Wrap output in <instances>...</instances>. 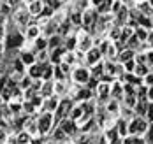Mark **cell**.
Listing matches in <instances>:
<instances>
[{
	"label": "cell",
	"mask_w": 153,
	"mask_h": 144,
	"mask_svg": "<svg viewBox=\"0 0 153 144\" xmlns=\"http://www.w3.org/2000/svg\"><path fill=\"white\" fill-rule=\"evenodd\" d=\"M0 144H11V143H9V141H7V143H0Z\"/></svg>",
	"instance_id": "48"
},
{
	"label": "cell",
	"mask_w": 153,
	"mask_h": 144,
	"mask_svg": "<svg viewBox=\"0 0 153 144\" xmlns=\"http://www.w3.org/2000/svg\"><path fill=\"white\" fill-rule=\"evenodd\" d=\"M58 127H60L62 130H63V132H65V134L69 135V137H74V135L77 134V132H79V128H77V121L71 120L69 116L62 120L60 123H58Z\"/></svg>",
	"instance_id": "5"
},
{
	"label": "cell",
	"mask_w": 153,
	"mask_h": 144,
	"mask_svg": "<svg viewBox=\"0 0 153 144\" xmlns=\"http://www.w3.org/2000/svg\"><path fill=\"white\" fill-rule=\"evenodd\" d=\"M146 60H148V64H153V51H150V53H146Z\"/></svg>",
	"instance_id": "42"
},
{
	"label": "cell",
	"mask_w": 153,
	"mask_h": 144,
	"mask_svg": "<svg viewBox=\"0 0 153 144\" xmlns=\"http://www.w3.org/2000/svg\"><path fill=\"white\" fill-rule=\"evenodd\" d=\"M118 56H120V62H122V64H125V62L132 60V56H134V51H132V49H125V51H122Z\"/></svg>",
	"instance_id": "30"
},
{
	"label": "cell",
	"mask_w": 153,
	"mask_h": 144,
	"mask_svg": "<svg viewBox=\"0 0 153 144\" xmlns=\"http://www.w3.org/2000/svg\"><path fill=\"white\" fill-rule=\"evenodd\" d=\"M19 60L27 65V67H30V65L37 64V56H35L32 51H21V53H19Z\"/></svg>",
	"instance_id": "21"
},
{
	"label": "cell",
	"mask_w": 153,
	"mask_h": 144,
	"mask_svg": "<svg viewBox=\"0 0 153 144\" xmlns=\"http://www.w3.org/2000/svg\"><path fill=\"white\" fill-rule=\"evenodd\" d=\"M53 16V7H49V5H44V9H42V13H41V18H51Z\"/></svg>",
	"instance_id": "34"
},
{
	"label": "cell",
	"mask_w": 153,
	"mask_h": 144,
	"mask_svg": "<svg viewBox=\"0 0 153 144\" xmlns=\"http://www.w3.org/2000/svg\"><path fill=\"white\" fill-rule=\"evenodd\" d=\"M83 116H85V107H83V102H74L72 109H71V112H69V118H71V120H74V121H79Z\"/></svg>",
	"instance_id": "13"
},
{
	"label": "cell",
	"mask_w": 153,
	"mask_h": 144,
	"mask_svg": "<svg viewBox=\"0 0 153 144\" xmlns=\"http://www.w3.org/2000/svg\"><path fill=\"white\" fill-rule=\"evenodd\" d=\"M148 130V123L143 116H136L128 121V134L130 135H144Z\"/></svg>",
	"instance_id": "3"
},
{
	"label": "cell",
	"mask_w": 153,
	"mask_h": 144,
	"mask_svg": "<svg viewBox=\"0 0 153 144\" xmlns=\"http://www.w3.org/2000/svg\"><path fill=\"white\" fill-rule=\"evenodd\" d=\"M92 2H93V5H97V7H99V5H100L102 2H106V0H92Z\"/></svg>",
	"instance_id": "44"
},
{
	"label": "cell",
	"mask_w": 153,
	"mask_h": 144,
	"mask_svg": "<svg viewBox=\"0 0 153 144\" xmlns=\"http://www.w3.org/2000/svg\"><path fill=\"white\" fill-rule=\"evenodd\" d=\"M60 104V97L58 95H51L44 98V106H42V111H49V112H55L56 107Z\"/></svg>",
	"instance_id": "12"
},
{
	"label": "cell",
	"mask_w": 153,
	"mask_h": 144,
	"mask_svg": "<svg viewBox=\"0 0 153 144\" xmlns=\"http://www.w3.org/2000/svg\"><path fill=\"white\" fill-rule=\"evenodd\" d=\"M5 4L13 9V7H18V5H19V0H5Z\"/></svg>",
	"instance_id": "39"
},
{
	"label": "cell",
	"mask_w": 153,
	"mask_h": 144,
	"mask_svg": "<svg viewBox=\"0 0 153 144\" xmlns=\"http://www.w3.org/2000/svg\"><path fill=\"white\" fill-rule=\"evenodd\" d=\"M92 78V72H90V69L88 67H83V65H79V67H74L72 69V72H71V81L77 84V86H85L88 81Z\"/></svg>",
	"instance_id": "2"
},
{
	"label": "cell",
	"mask_w": 153,
	"mask_h": 144,
	"mask_svg": "<svg viewBox=\"0 0 153 144\" xmlns=\"http://www.w3.org/2000/svg\"><path fill=\"white\" fill-rule=\"evenodd\" d=\"M13 18H14L16 25H19L21 28H25V27H28V21H30V13H28L27 9H18L14 14H13Z\"/></svg>",
	"instance_id": "7"
},
{
	"label": "cell",
	"mask_w": 153,
	"mask_h": 144,
	"mask_svg": "<svg viewBox=\"0 0 153 144\" xmlns=\"http://www.w3.org/2000/svg\"><path fill=\"white\" fill-rule=\"evenodd\" d=\"M44 65L46 64H33V65H30V67H27V74L30 76L32 79L35 81V79H41L42 78V70H44Z\"/></svg>",
	"instance_id": "11"
},
{
	"label": "cell",
	"mask_w": 153,
	"mask_h": 144,
	"mask_svg": "<svg viewBox=\"0 0 153 144\" xmlns=\"http://www.w3.org/2000/svg\"><path fill=\"white\" fill-rule=\"evenodd\" d=\"M116 132H118L120 139H125V137L128 135V121H127L125 118H120V120L116 121Z\"/></svg>",
	"instance_id": "19"
},
{
	"label": "cell",
	"mask_w": 153,
	"mask_h": 144,
	"mask_svg": "<svg viewBox=\"0 0 153 144\" xmlns=\"http://www.w3.org/2000/svg\"><path fill=\"white\" fill-rule=\"evenodd\" d=\"M134 72L137 74L139 78H144V76L148 74V67H146L144 64H141V65L137 64V65H136V69H134Z\"/></svg>",
	"instance_id": "31"
},
{
	"label": "cell",
	"mask_w": 153,
	"mask_h": 144,
	"mask_svg": "<svg viewBox=\"0 0 153 144\" xmlns=\"http://www.w3.org/2000/svg\"><path fill=\"white\" fill-rule=\"evenodd\" d=\"M120 111H122V109H120V100L111 98V100L106 104V114L107 116H111V118H113V116H118Z\"/></svg>",
	"instance_id": "16"
},
{
	"label": "cell",
	"mask_w": 153,
	"mask_h": 144,
	"mask_svg": "<svg viewBox=\"0 0 153 144\" xmlns=\"http://www.w3.org/2000/svg\"><path fill=\"white\" fill-rule=\"evenodd\" d=\"M16 141H18V144H28L32 143L33 139H32V135L27 132V130H19V132H16Z\"/></svg>",
	"instance_id": "24"
},
{
	"label": "cell",
	"mask_w": 153,
	"mask_h": 144,
	"mask_svg": "<svg viewBox=\"0 0 153 144\" xmlns=\"http://www.w3.org/2000/svg\"><path fill=\"white\" fill-rule=\"evenodd\" d=\"M23 35L27 41H35L37 37H41V27L39 25H28L23 28Z\"/></svg>",
	"instance_id": "10"
},
{
	"label": "cell",
	"mask_w": 153,
	"mask_h": 144,
	"mask_svg": "<svg viewBox=\"0 0 153 144\" xmlns=\"http://www.w3.org/2000/svg\"><path fill=\"white\" fill-rule=\"evenodd\" d=\"M33 46H35V49L37 51H44V49H48V39L46 37H37L35 41H33Z\"/></svg>",
	"instance_id": "27"
},
{
	"label": "cell",
	"mask_w": 153,
	"mask_h": 144,
	"mask_svg": "<svg viewBox=\"0 0 153 144\" xmlns=\"http://www.w3.org/2000/svg\"><path fill=\"white\" fill-rule=\"evenodd\" d=\"M4 39H5V27L4 23H0V42H4Z\"/></svg>",
	"instance_id": "38"
},
{
	"label": "cell",
	"mask_w": 153,
	"mask_h": 144,
	"mask_svg": "<svg viewBox=\"0 0 153 144\" xmlns=\"http://www.w3.org/2000/svg\"><path fill=\"white\" fill-rule=\"evenodd\" d=\"M60 46H63L60 33H55V35H51V37L48 39V49H49V51H53V49L60 48Z\"/></svg>",
	"instance_id": "22"
},
{
	"label": "cell",
	"mask_w": 153,
	"mask_h": 144,
	"mask_svg": "<svg viewBox=\"0 0 153 144\" xmlns=\"http://www.w3.org/2000/svg\"><path fill=\"white\" fill-rule=\"evenodd\" d=\"M95 144H109V141H107L106 137H104V134H102V135L97 139V143H95Z\"/></svg>",
	"instance_id": "41"
},
{
	"label": "cell",
	"mask_w": 153,
	"mask_h": 144,
	"mask_svg": "<svg viewBox=\"0 0 153 144\" xmlns=\"http://www.w3.org/2000/svg\"><path fill=\"white\" fill-rule=\"evenodd\" d=\"M35 120H37V127H39L41 137H48L51 134V130L55 128V112L41 111L35 116Z\"/></svg>",
	"instance_id": "1"
},
{
	"label": "cell",
	"mask_w": 153,
	"mask_h": 144,
	"mask_svg": "<svg viewBox=\"0 0 153 144\" xmlns=\"http://www.w3.org/2000/svg\"><path fill=\"white\" fill-rule=\"evenodd\" d=\"M44 0H30L27 5V11L30 13V16H41L42 9H44Z\"/></svg>",
	"instance_id": "8"
},
{
	"label": "cell",
	"mask_w": 153,
	"mask_h": 144,
	"mask_svg": "<svg viewBox=\"0 0 153 144\" xmlns=\"http://www.w3.org/2000/svg\"><path fill=\"white\" fill-rule=\"evenodd\" d=\"M123 95H125V92H123V84L120 83V81H113V83H111V95H109V98L120 100Z\"/></svg>",
	"instance_id": "15"
},
{
	"label": "cell",
	"mask_w": 153,
	"mask_h": 144,
	"mask_svg": "<svg viewBox=\"0 0 153 144\" xmlns=\"http://www.w3.org/2000/svg\"><path fill=\"white\" fill-rule=\"evenodd\" d=\"M148 39H150V41H152V44H153V32L150 33V35H148Z\"/></svg>",
	"instance_id": "45"
},
{
	"label": "cell",
	"mask_w": 153,
	"mask_h": 144,
	"mask_svg": "<svg viewBox=\"0 0 153 144\" xmlns=\"http://www.w3.org/2000/svg\"><path fill=\"white\" fill-rule=\"evenodd\" d=\"M95 95H97V98L100 100V102H104V100H107L109 98V95H111V84L107 83V81H99V84H97V88H95Z\"/></svg>",
	"instance_id": "6"
},
{
	"label": "cell",
	"mask_w": 153,
	"mask_h": 144,
	"mask_svg": "<svg viewBox=\"0 0 153 144\" xmlns=\"http://www.w3.org/2000/svg\"><path fill=\"white\" fill-rule=\"evenodd\" d=\"M146 144H153V137H150V139L146 141Z\"/></svg>",
	"instance_id": "46"
},
{
	"label": "cell",
	"mask_w": 153,
	"mask_h": 144,
	"mask_svg": "<svg viewBox=\"0 0 153 144\" xmlns=\"http://www.w3.org/2000/svg\"><path fill=\"white\" fill-rule=\"evenodd\" d=\"M132 28L130 27H125V28H122V37H120V41L118 42H128V39L132 37Z\"/></svg>",
	"instance_id": "29"
},
{
	"label": "cell",
	"mask_w": 153,
	"mask_h": 144,
	"mask_svg": "<svg viewBox=\"0 0 153 144\" xmlns=\"http://www.w3.org/2000/svg\"><path fill=\"white\" fill-rule=\"evenodd\" d=\"M71 23L72 25H83V14L81 13H72L71 14Z\"/></svg>",
	"instance_id": "32"
},
{
	"label": "cell",
	"mask_w": 153,
	"mask_h": 144,
	"mask_svg": "<svg viewBox=\"0 0 153 144\" xmlns=\"http://www.w3.org/2000/svg\"><path fill=\"white\" fill-rule=\"evenodd\" d=\"M146 98H148L150 102H153V86L148 88V92H146Z\"/></svg>",
	"instance_id": "40"
},
{
	"label": "cell",
	"mask_w": 153,
	"mask_h": 144,
	"mask_svg": "<svg viewBox=\"0 0 153 144\" xmlns=\"http://www.w3.org/2000/svg\"><path fill=\"white\" fill-rule=\"evenodd\" d=\"M63 46H65L67 51H74V49L77 48V39H76V37H72V35H71V37H67V39H65V42H63Z\"/></svg>",
	"instance_id": "28"
},
{
	"label": "cell",
	"mask_w": 153,
	"mask_h": 144,
	"mask_svg": "<svg viewBox=\"0 0 153 144\" xmlns=\"http://www.w3.org/2000/svg\"><path fill=\"white\" fill-rule=\"evenodd\" d=\"M90 72H92V78H95V79H102L104 78V74H106V69H104V62L100 60L99 64L92 65V69H90Z\"/></svg>",
	"instance_id": "20"
},
{
	"label": "cell",
	"mask_w": 153,
	"mask_h": 144,
	"mask_svg": "<svg viewBox=\"0 0 153 144\" xmlns=\"http://www.w3.org/2000/svg\"><path fill=\"white\" fill-rule=\"evenodd\" d=\"M106 55L109 56V60H111V58H114V56L118 55V49H116V44H109V48H107Z\"/></svg>",
	"instance_id": "33"
},
{
	"label": "cell",
	"mask_w": 153,
	"mask_h": 144,
	"mask_svg": "<svg viewBox=\"0 0 153 144\" xmlns=\"http://www.w3.org/2000/svg\"><path fill=\"white\" fill-rule=\"evenodd\" d=\"M77 48H79L81 53H86L90 48H93V42H92V39H90L88 33H85L81 39H77Z\"/></svg>",
	"instance_id": "18"
},
{
	"label": "cell",
	"mask_w": 153,
	"mask_h": 144,
	"mask_svg": "<svg viewBox=\"0 0 153 144\" xmlns=\"http://www.w3.org/2000/svg\"><path fill=\"white\" fill-rule=\"evenodd\" d=\"M23 114L25 116H37L39 114L37 107L32 104V100H23Z\"/></svg>",
	"instance_id": "23"
},
{
	"label": "cell",
	"mask_w": 153,
	"mask_h": 144,
	"mask_svg": "<svg viewBox=\"0 0 153 144\" xmlns=\"http://www.w3.org/2000/svg\"><path fill=\"white\" fill-rule=\"evenodd\" d=\"M136 35H137V39H141V41H146V39H148V33H146V30H144L143 27H139L137 28Z\"/></svg>",
	"instance_id": "35"
},
{
	"label": "cell",
	"mask_w": 153,
	"mask_h": 144,
	"mask_svg": "<svg viewBox=\"0 0 153 144\" xmlns=\"http://www.w3.org/2000/svg\"><path fill=\"white\" fill-rule=\"evenodd\" d=\"M95 21H97V14L93 11H85L83 13V27L86 28V32L95 27Z\"/></svg>",
	"instance_id": "14"
},
{
	"label": "cell",
	"mask_w": 153,
	"mask_h": 144,
	"mask_svg": "<svg viewBox=\"0 0 153 144\" xmlns=\"http://www.w3.org/2000/svg\"><path fill=\"white\" fill-rule=\"evenodd\" d=\"M148 4H150V5L153 7V0H148Z\"/></svg>",
	"instance_id": "47"
},
{
	"label": "cell",
	"mask_w": 153,
	"mask_h": 144,
	"mask_svg": "<svg viewBox=\"0 0 153 144\" xmlns=\"http://www.w3.org/2000/svg\"><path fill=\"white\" fill-rule=\"evenodd\" d=\"M39 95H42L44 98L55 95V81H44L42 86H41V90H39Z\"/></svg>",
	"instance_id": "17"
},
{
	"label": "cell",
	"mask_w": 153,
	"mask_h": 144,
	"mask_svg": "<svg viewBox=\"0 0 153 144\" xmlns=\"http://www.w3.org/2000/svg\"><path fill=\"white\" fill-rule=\"evenodd\" d=\"M143 83H144L146 86H153V74L152 72H148V74L143 78Z\"/></svg>",
	"instance_id": "36"
},
{
	"label": "cell",
	"mask_w": 153,
	"mask_h": 144,
	"mask_svg": "<svg viewBox=\"0 0 153 144\" xmlns=\"http://www.w3.org/2000/svg\"><path fill=\"white\" fill-rule=\"evenodd\" d=\"M134 144H146V139H134Z\"/></svg>",
	"instance_id": "43"
},
{
	"label": "cell",
	"mask_w": 153,
	"mask_h": 144,
	"mask_svg": "<svg viewBox=\"0 0 153 144\" xmlns=\"http://www.w3.org/2000/svg\"><path fill=\"white\" fill-rule=\"evenodd\" d=\"M62 62H65V64H69L71 67H72V65L77 62L76 53H74V51H65V53H63V60H62Z\"/></svg>",
	"instance_id": "26"
},
{
	"label": "cell",
	"mask_w": 153,
	"mask_h": 144,
	"mask_svg": "<svg viewBox=\"0 0 153 144\" xmlns=\"http://www.w3.org/2000/svg\"><path fill=\"white\" fill-rule=\"evenodd\" d=\"M123 67L127 69V72H134V69H136V62H132V60H128V62H125Z\"/></svg>",
	"instance_id": "37"
},
{
	"label": "cell",
	"mask_w": 153,
	"mask_h": 144,
	"mask_svg": "<svg viewBox=\"0 0 153 144\" xmlns=\"http://www.w3.org/2000/svg\"><path fill=\"white\" fill-rule=\"evenodd\" d=\"M25 41H27V39H25L23 32L9 33V35L5 37V49H18V48H21Z\"/></svg>",
	"instance_id": "4"
},
{
	"label": "cell",
	"mask_w": 153,
	"mask_h": 144,
	"mask_svg": "<svg viewBox=\"0 0 153 144\" xmlns=\"http://www.w3.org/2000/svg\"><path fill=\"white\" fill-rule=\"evenodd\" d=\"M86 56H85V60H86V64L88 65H95L100 62V56H102V53L99 51V48L97 46H93V48H90L86 53H85Z\"/></svg>",
	"instance_id": "9"
},
{
	"label": "cell",
	"mask_w": 153,
	"mask_h": 144,
	"mask_svg": "<svg viewBox=\"0 0 153 144\" xmlns=\"http://www.w3.org/2000/svg\"><path fill=\"white\" fill-rule=\"evenodd\" d=\"M42 81H53L55 79V65H44V70H42Z\"/></svg>",
	"instance_id": "25"
}]
</instances>
